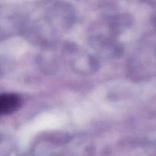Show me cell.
Returning a JSON list of instances; mask_svg holds the SVG:
<instances>
[{
    "label": "cell",
    "mask_w": 156,
    "mask_h": 156,
    "mask_svg": "<svg viewBox=\"0 0 156 156\" xmlns=\"http://www.w3.org/2000/svg\"><path fill=\"white\" fill-rule=\"evenodd\" d=\"M20 105V98L14 94H5L0 98V113L2 115L15 112Z\"/></svg>",
    "instance_id": "cell-1"
}]
</instances>
